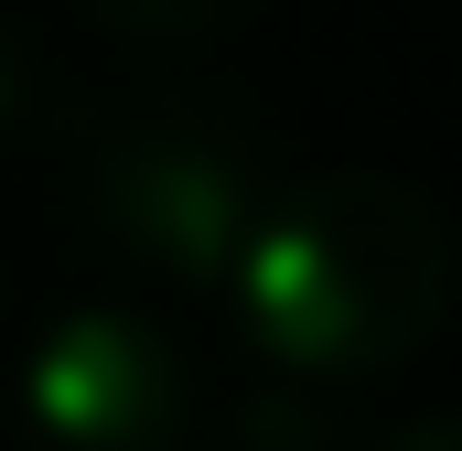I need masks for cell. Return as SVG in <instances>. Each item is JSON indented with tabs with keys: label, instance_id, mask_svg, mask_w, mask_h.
<instances>
[{
	"label": "cell",
	"instance_id": "obj_1",
	"mask_svg": "<svg viewBox=\"0 0 462 451\" xmlns=\"http://www.w3.org/2000/svg\"><path fill=\"white\" fill-rule=\"evenodd\" d=\"M236 334L280 376H387L441 334L452 301V226L430 194L387 172H301L269 194L226 280Z\"/></svg>",
	"mask_w": 462,
	"mask_h": 451
},
{
	"label": "cell",
	"instance_id": "obj_2",
	"mask_svg": "<svg viewBox=\"0 0 462 451\" xmlns=\"http://www.w3.org/2000/svg\"><path fill=\"white\" fill-rule=\"evenodd\" d=\"M76 205H87V226L108 236L118 258L216 290V280H236L247 236L269 216V183H258V161H247V140H236L226 118L129 108L108 129H87Z\"/></svg>",
	"mask_w": 462,
	"mask_h": 451
},
{
	"label": "cell",
	"instance_id": "obj_3",
	"mask_svg": "<svg viewBox=\"0 0 462 451\" xmlns=\"http://www.w3.org/2000/svg\"><path fill=\"white\" fill-rule=\"evenodd\" d=\"M32 441L43 451H183L194 365L129 301H76L32 344Z\"/></svg>",
	"mask_w": 462,
	"mask_h": 451
},
{
	"label": "cell",
	"instance_id": "obj_4",
	"mask_svg": "<svg viewBox=\"0 0 462 451\" xmlns=\"http://www.w3.org/2000/svg\"><path fill=\"white\" fill-rule=\"evenodd\" d=\"M97 32H129V43H194V32H226L258 0H76Z\"/></svg>",
	"mask_w": 462,
	"mask_h": 451
},
{
	"label": "cell",
	"instance_id": "obj_5",
	"mask_svg": "<svg viewBox=\"0 0 462 451\" xmlns=\"http://www.w3.org/2000/svg\"><path fill=\"white\" fill-rule=\"evenodd\" d=\"M312 387V376H301ZM301 387H280V398H247L226 419V451H345L334 441V419H323V398H301Z\"/></svg>",
	"mask_w": 462,
	"mask_h": 451
},
{
	"label": "cell",
	"instance_id": "obj_6",
	"mask_svg": "<svg viewBox=\"0 0 462 451\" xmlns=\"http://www.w3.org/2000/svg\"><path fill=\"white\" fill-rule=\"evenodd\" d=\"M376 451H462V409H430V419H398Z\"/></svg>",
	"mask_w": 462,
	"mask_h": 451
}]
</instances>
